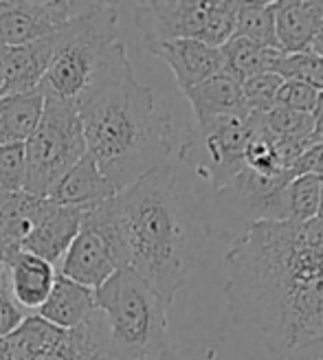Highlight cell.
Listing matches in <instances>:
<instances>
[{
    "mask_svg": "<svg viewBox=\"0 0 323 360\" xmlns=\"http://www.w3.org/2000/svg\"><path fill=\"white\" fill-rule=\"evenodd\" d=\"M231 321L284 356L323 338V222H258L224 257Z\"/></svg>",
    "mask_w": 323,
    "mask_h": 360,
    "instance_id": "cell-1",
    "label": "cell"
},
{
    "mask_svg": "<svg viewBox=\"0 0 323 360\" xmlns=\"http://www.w3.org/2000/svg\"><path fill=\"white\" fill-rule=\"evenodd\" d=\"M123 246L125 268L172 305L196 262L178 174L165 163L108 200Z\"/></svg>",
    "mask_w": 323,
    "mask_h": 360,
    "instance_id": "cell-2",
    "label": "cell"
},
{
    "mask_svg": "<svg viewBox=\"0 0 323 360\" xmlns=\"http://www.w3.org/2000/svg\"><path fill=\"white\" fill-rule=\"evenodd\" d=\"M75 110L86 154L117 193L167 163L172 119L158 108L152 88L134 77V70L86 97Z\"/></svg>",
    "mask_w": 323,
    "mask_h": 360,
    "instance_id": "cell-3",
    "label": "cell"
},
{
    "mask_svg": "<svg viewBox=\"0 0 323 360\" xmlns=\"http://www.w3.org/2000/svg\"><path fill=\"white\" fill-rule=\"evenodd\" d=\"M128 73L132 64L119 38L117 3H84L60 29V46L38 88L75 108Z\"/></svg>",
    "mask_w": 323,
    "mask_h": 360,
    "instance_id": "cell-4",
    "label": "cell"
},
{
    "mask_svg": "<svg viewBox=\"0 0 323 360\" xmlns=\"http://www.w3.org/2000/svg\"><path fill=\"white\" fill-rule=\"evenodd\" d=\"M167 308L170 305L130 268H119L95 290V310L125 360H143L170 343Z\"/></svg>",
    "mask_w": 323,
    "mask_h": 360,
    "instance_id": "cell-5",
    "label": "cell"
},
{
    "mask_svg": "<svg viewBox=\"0 0 323 360\" xmlns=\"http://www.w3.org/2000/svg\"><path fill=\"white\" fill-rule=\"evenodd\" d=\"M25 189L49 198L60 180L86 156V141L77 110L70 103L46 97L38 128L25 141Z\"/></svg>",
    "mask_w": 323,
    "mask_h": 360,
    "instance_id": "cell-6",
    "label": "cell"
},
{
    "mask_svg": "<svg viewBox=\"0 0 323 360\" xmlns=\"http://www.w3.org/2000/svg\"><path fill=\"white\" fill-rule=\"evenodd\" d=\"M260 119L253 115H229L196 123L185 136L181 158L220 191L246 169L244 152L251 139L258 136Z\"/></svg>",
    "mask_w": 323,
    "mask_h": 360,
    "instance_id": "cell-7",
    "label": "cell"
},
{
    "mask_svg": "<svg viewBox=\"0 0 323 360\" xmlns=\"http://www.w3.org/2000/svg\"><path fill=\"white\" fill-rule=\"evenodd\" d=\"M119 268H125L123 246L110 205L103 202L82 215L80 231L60 262L58 275L97 290Z\"/></svg>",
    "mask_w": 323,
    "mask_h": 360,
    "instance_id": "cell-8",
    "label": "cell"
},
{
    "mask_svg": "<svg viewBox=\"0 0 323 360\" xmlns=\"http://www.w3.org/2000/svg\"><path fill=\"white\" fill-rule=\"evenodd\" d=\"M291 180V169L273 176L244 169L218 191V218L227 222V231H233V238L258 222H289L284 191Z\"/></svg>",
    "mask_w": 323,
    "mask_h": 360,
    "instance_id": "cell-9",
    "label": "cell"
},
{
    "mask_svg": "<svg viewBox=\"0 0 323 360\" xmlns=\"http://www.w3.org/2000/svg\"><path fill=\"white\" fill-rule=\"evenodd\" d=\"M211 0H150L134 3V27L141 33L143 46H154L174 40L203 42Z\"/></svg>",
    "mask_w": 323,
    "mask_h": 360,
    "instance_id": "cell-10",
    "label": "cell"
},
{
    "mask_svg": "<svg viewBox=\"0 0 323 360\" xmlns=\"http://www.w3.org/2000/svg\"><path fill=\"white\" fill-rule=\"evenodd\" d=\"M84 3H0V46H23L64 27Z\"/></svg>",
    "mask_w": 323,
    "mask_h": 360,
    "instance_id": "cell-11",
    "label": "cell"
},
{
    "mask_svg": "<svg viewBox=\"0 0 323 360\" xmlns=\"http://www.w3.org/2000/svg\"><path fill=\"white\" fill-rule=\"evenodd\" d=\"M82 215V211L56 205L46 198V205L20 250H27V253L49 262L51 266H58L77 236Z\"/></svg>",
    "mask_w": 323,
    "mask_h": 360,
    "instance_id": "cell-12",
    "label": "cell"
},
{
    "mask_svg": "<svg viewBox=\"0 0 323 360\" xmlns=\"http://www.w3.org/2000/svg\"><path fill=\"white\" fill-rule=\"evenodd\" d=\"M146 51H150L152 56L160 58L170 66L181 93L222 73L220 49H213L198 40H174L148 46Z\"/></svg>",
    "mask_w": 323,
    "mask_h": 360,
    "instance_id": "cell-13",
    "label": "cell"
},
{
    "mask_svg": "<svg viewBox=\"0 0 323 360\" xmlns=\"http://www.w3.org/2000/svg\"><path fill=\"white\" fill-rule=\"evenodd\" d=\"M273 13L277 49L284 56L310 51L323 33V0H277Z\"/></svg>",
    "mask_w": 323,
    "mask_h": 360,
    "instance_id": "cell-14",
    "label": "cell"
},
{
    "mask_svg": "<svg viewBox=\"0 0 323 360\" xmlns=\"http://www.w3.org/2000/svg\"><path fill=\"white\" fill-rule=\"evenodd\" d=\"M115 195H117L115 187L108 183L106 176L99 172L95 160L86 154L82 156L80 163L60 180L58 187L51 191L49 200L86 213L108 202Z\"/></svg>",
    "mask_w": 323,
    "mask_h": 360,
    "instance_id": "cell-15",
    "label": "cell"
},
{
    "mask_svg": "<svg viewBox=\"0 0 323 360\" xmlns=\"http://www.w3.org/2000/svg\"><path fill=\"white\" fill-rule=\"evenodd\" d=\"M56 279H58L56 266L27 253V250H15L7 259L5 281L13 301L23 310H38L46 301Z\"/></svg>",
    "mask_w": 323,
    "mask_h": 360,
    "instance_id": "cell-16",
    "label": "cell"
},
{
    "mask_svg": "<svg viewBox=\"0 0 323 360\" xmlns=\"http://www.w3.org/2000/svg\"><path fill=\"white\" fill-rule=\"evenodd\" d=\"M93 312H95V290L70 281L62 275H58L46 301L35 310V314L42 321H46L49 326L62 332L80 328Z\"/></svg>",
    "mask_w": 323,
    "mask_h": 360,
    "instance_id": "cell-17",
    "label": "cell"
},
{
    "mask_svg": "<svg viewBox=\"0 0 323 360\" xmlns=\"http://www.w3.org/2000/svg\"><path fill=\"white\" fill-rule=\"evenodd\" d=\"M183 97L189 101L196 123H203L215 117L244 115L242 86L224 73L209 77L207 82L185 90Z\"/></svg>",
    "mask_w": 323,
    "mask_h": 360,
    "instance_id": "cell-18",
    "label": "cell"
},
{
    "mask_svg": "<svg viewBox=\"0 0 323 360\" xmlns=\"http://www.w3.org/2000/svg\"><path fill=\"white\" fill-rule=\"evenodd\" d=\"M46 97L40 88L0 99V146L25 143L38 128Z\"/></svg>",
    "mask_w": 323,
    "mask_h": 360,
    "instance_id": "cell-19",
    "label": "cell"
},
{
    "mask_svg": "<svg viewBox=\"0 0 323 360\" xmlns=\"http://www.w3.org/2000/svg\"><path fill=\"white\" fill-rule=\"evenodd\" d=\"M222 56V73L236 79L238 84H244L246 79L262 75V73H273V64L281 56L277 49H264L251 40L233 38L220 46Z\"/></svg>",
    "mask_w": 323,
    "mask_h": 360,
    "instance_id": "cell-20",
    "label": "cell"
},
{
    "mask_svg": "<svg viewBox=\"0 0 323 360\" xmlns=\"http://www.w3.org/2000/svg\"><path fill=\"white\" fill-rule=\"evenodd\" d=\"M238 38L251 40L264 49H277L275 38V13L271 0H238L236 13V33ZM279 51V49H277Z\"/></svg>",
    "mask_w": 323,
    "mask_h": 360,
    "instance_id": "cell-21",
    "label": "cell"
},
{
    "mask_svg": "<svg viewBox=\"0 0 323 360\" xmlns=\"http://www.w3.org/2000/svg\"><path fill=\"white\" fill-rule=\"evenodd\" d=\"M319 195H321V176H312V174L293 176V180L286 185L284 191L289 222L317 220Z\"/></svg>",
    "mask_w": 323,
    "mask_h": 360,
    "instance_id": "cell-22",
    "label": "cell"
},
{
    "mask_svg": "<svg viewBox=\"0 0 323 360\" xmlns=\"http://www.w3.org/2000/svg\"><path fill=\"white\" fill-rule=\"evenodd\" d=\"M273 73L281 79L291 82H303L312 86L315 90H323V60L312 51L291 53V56H281L273 64Z\"/></svg>",
    "mask_w": 323,
    "mask_h": 360,
    "instance_id": "cell-23",
    "label": "cell"
},
{
    "mask_svg": "<svg viewBox=\"0 0 323 360\" xmlns=\"http://www.w3.org/2000/svg\"><path fill=\"white\" fill-rule=\"evenodd\" d=\"M281 77L275 73H262L246 79L242 86V99H244V115L264 117L275 108V95L281 86Z\"/></svg>",
    "mask_w": 323,
    "mask_h": 360,
    "instance_id": "cell-24",
    "label": "cell"
},
{
    "mask_svg": "<svg viewBox=\"0 0 323 360\" xmlns=\"http://www.w3.org/2000/svg\"><path fill=\"white\" fill-rule=\"evenodd\" d=\"M27 176V156L25 143L0 146V191L18 193L25 189Z\"/></svg>",
    "mask_w": 323,
    "mask_h": 360,
    "instance_id": "cell-25",
    "label": "cell"
},
{
    "mask_svg": "<svg viewBox=\"0 0 323 360\" xmlns=\"http://www.w3.org/2000/svg\"><path fill=\"white\" fill-rule=\"evenodd\" d=\"M317 97H319V90H315L312 86L303 82L284 79L275 95V108L297 112V115H312L317 105Z\"/></svg>",
    "mask_w": 323,
    "mask_h": 360,
    "instance_id": "cell-26",
    "label": "cell"
},
{
    "mask_svg": "<svg viewBox=\"0 0 323 360\" xmlns=\"http://www.w3.org/2000/svg\"><path fill=\"white\" fill-rule=\"evenodd\" d=\"M244 165L246 169L255 172L260 176H273L279 172H286L277 150L273 148L271 141L264 136H253L244 152Z\"/></svg>",
    "mask_w": 323,
    "mask_h": 360,
    "instance_id": "cell-27",
    "label": "cell"
},
{
    "mask_svg": "<svg viewBox=\"0 0 323 360\" xmlns=\"http://www.w3.org/2000/svg\"><path fill=\"white\" fill-rule=\"evenodd\" d=\"M29 316L27 310L18 305L9 292L7 281L0 283V340H5L9 334H13L18 328L23 326V321Z\"/></svg>",
    "mask_w": 323,
    "mask_h": 360,
    "instance_id": "cell-28",
    "label": "cell"
},
{
    "mask_svg": "<svg viewBox=\"0 0 323 360\" xmlns=\"http://www.w3.org/2000/svg\"><path fill=\"white\" fill-rule=\"evenodd\" d=\"M291 172L293 176H301V174L323 176V136H319L312 146L295 160L291 165Z\"/></svg>",
    "mask_w": 323,
    "mask_h": 360,
    "instance_id": "cell-29",
    "label": "cell"
},
{
    "mask_svg": "<svg viewBox=\"0 0 323 360\" xmlns=\"http://www.w3.org/2000/svg\"><path fill=\"white\" fill-rule=\"evenodd\" d=\"M281 360H323V338L310 340L306 345H299L284 354Z\"/></svg>",
    "mask_w": 323,
    "mask_h": 360,
    "instance_id": "cell-30",
    "label": "cell"
},
{
    "mask_svg": "<svg viewBox=\"0 0 323 360\" xmlns=\"http://www.w3.org/2000/svg\"><path fill=\"white\" fill-rule=\"evenodd\" d=\"M312 125H315V134L317 136H323V90L317 97V105L312 110Z\"/></svg>",
    "mask_w": 323,
    "mask_h": 360,
    "instance_id": "cell-31",
    "label": "cell"
},
{
    "mask_svg": "<svg viewBox=\"0 0 323 360\" xmlns=\"http://www.w3.org/2000/svg\"><path fill=\"white\" fill-rule=\"evenodd\" d=\"M143 360H181L178 358V354H176V349L170 345V343H165L163 347H158L156 352H152V354H148Z\"/></svg>",
    "mask_w": 323,
    "mask_h": 360,
    "instance_id": "cell-32",
    "label": "cell"
},
{
    "mask_svg": "<svg viewBox=\"0 0 323 360\" xmlns=\"http://www.w3.org/2000/svg\"><path fill=\"white\" fill-rule=\"evenodd\" d=\"M5 97V46H0V99Z\"/></svg>",
    "mask_w": 323,
    "mask_h": 360,
    "instance_id": "cell-33",
    "label": "cell"
},
{
    "mask_svg": "<svg viewBox=\"0 0 323 360\" xmlns=\"http://www.w3.org/2000/svg\"><path fill=\"white\" fill-rule=\"evenodd\" d=\"M310 51H312V53H317V56L323 60V33L317 38V42L312 44V49H310Z\"/></svg>",
    "mask_w": 323,
    "mask_h": 360,
    "instance_id": "cell-34",
    "label": "cell"
},
{
    "mask_svg": "<svg viewBox=\"0 0 323 360\" xmlns=\"http://www.w3.org/2000/svg\"><path fill=\"white\" fill-rule=\"evenodd\" d=\"M317 220L323 222V176H321V195H319V211H317Z\"/></svg>",
    "mask_w": 323,
    "mask_h": 360,
    "instance_id": "cell-35",
    "label": "cell"
},
{
    "mask_svg": "<svg viewBox=\"0 0 323 360\" xmlns=\"http://www.w3.org/2000/svg\"><path fill=\"white\" fill-rule=\"evenodd\" d=\"M321 330H323V323H321Z\"/></svg>",
    "mask_w": 323,
    "mask_h": 360,
    "instance_id": "cell-36",
    "label": "cell"
},
{
    "mask_svg": "<svg viewBox=\"0 0 323 360\" xmlns=\"http://www.w3.org/2000/svg\"><path fill=\"white\" fill-rule=\"evenodd\" d=\"M0 195H3V191H0Z\"/></svg>",
    "mask_w": 323,
    "mask_h": 360,
    "instance_id": "cell-37",
    "label": "cell"
}]
</instances>
